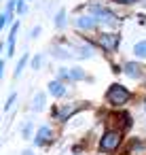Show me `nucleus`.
Returning <instances> with one entry per match:
<instances>
[{"instance_id": "obj_12", "label": "nucleus", "mask_w": 146, "mask_h": 155, "mask_svg": "<svg viewBox=\"0 0 146 155\" xmlns=\"http://www.w3.org/2000/svg\"><path fill=\"white\" fill-rule=\"evenodd\" d=\"M28 58H30L28 53H26V55H21V60L17 62V68H15L13 77H19V74H21V70H24V68H26V64H28Z\"/></svg>"}, {"instance_id": "obj_21", "label": "nucleus", "mask_w": 146, "mask_h": 155, "mask_svg": "<svg viewBox=\"0 0 146 155\" xmlns=\"http://www.w3.org/2000/svg\"><path fill=\"white\" fill-rule=\"evenodd\" d=\"M116 2H121V5H133L135 0H116Z\"/></svg>"}, {"instance_id": "obj_9", "label": "nucleus", "mask_w": 146, "mask_h": 155, "mask_svg": "<svg viewBox=\"0 0 146 155\" xmlns=\"http://www.w3.org/2000/svg\"><path fill=\"white\" fill-rule=\"evenodd\" d=\"M49 94H53V96L62 98V96L66 94V87H64V83H62V81H51V83H49Z\"/></svg>"}, {"instance_id": "obj_8", "label": "nucleus", "mask_w": 146, "mask_h": 155, "mask_svg": "<svg viewBox=\"0 0 146 155\" xmlns=\"http://www.w3.org/2000/svg\"><path fill=\"white\" fill-rule=\"evenodd\" d=\"M123 72L127 74V77H131V79H138L142 72H144V68H142V64H135V62H127L125 66H123Z\"/></svg>"}, {"instance_id": "obj_22", "label": "nucleus", "mask_w": 146, "mask_h": 155, "mask_svg": "<svg viewBox=\"0 0 146 155\" xmlns=\"http://www.w3.org/2000/svg\"><path fill=\"white\" fill-rule=\"evenodd\" d=\"M2 70H5V60H0V79H2Z\"/></svg>"}, {"instance_id": "obj_25", "label": "nucleus", "mask_w": 146, "mask_h": 155, "mask_svg": "<svg viewBox=\"0 0 146 155\" xmlns=\"http://www.w3.org/2000/svg\"><path fill=\"white\" fill-rule=\"evenodd\" d=\"M144 85H146V83H144Z\"/></svg>"}, {"instance_id": "obj_19", "label": "nucleus", "mask_w": 146, "mask_h": 155, "mask_svg": "<svg viewBox=\"0 0 146 155\" xmlns=\"http://www.w3.org/2000/svg\"><path fill=\"white\" fill-rule=\"evenodd\" d=\"M40 64H43V58H40V55H36V58L32 60V68H34V70H38V68H40Z\"/></svg>"}, {"instance_id": "obj_2", "label": "nucleus", "mask_w": 146, "mask_h": 155, "mask_svg": "<svg viewBox=\"0 0 146 155\" xmlns=\"http://www.w3.org/2000/svg\"><path fill=\"white\" fill-rule=\"evenodd\" d=\"M121 144V132H106L104 136H102V140H100V151H104V153H110V151H114L116 147Z\"/></svg>"}, {"instance_id": "obj_11", "label": "nucleus", "mask_w": 146, "mask_h": 155, "mask_svg": "<svg viewBox=\"0 0 146 155\" xmlns=\"http://www.w3.org/2000/svg\"><path fill=\"white\" fill-rule=\"evenodd\" d=\"M43 106H45V94H36L32 102V110H40Z\"/></svg>"}, {"instance_id": "obj_6", "label": "nucleus", "mask_w": 146, "mask_h": 155, "mask_svg": "<svg viewBox=\"0 0 146 155\" xmlns=\"http://www.w3.org/2000/svg\"><path fill=\"white\" fill-rule=\"evenodd\" d=\"M100 45L108 51H114L119 45V34H102L100 36Z\"/></svg>"}, {"instance_id": "obj_3", "label": "nucleus", "mask_w": 146, "mask_h": 155, "mask_svg": "<svg viewBox=\"0 0 146 155\" xmlns=\"http://www.w3.org/2000/svg\"><path fill=\"white\" fill-rule=\"evenodd\" d=\"M91 15H95L97 17V21H106V24H116V17H114V13H110L108 9H104V7H91Z\"/></svg>"}, {"instance_id": "obj_18", "label": "nucleus", "mask_w": 146, "mask_h": 155, "mask_svg": "<svg viewBox=\"0 0 146 155\" xmlns=\"http://www.w3.org/2000/svg\"><path fill=\"white\" fill-rule=\"evenodd\" d=\"M15 100H17V94H11V98L7 100V104H5V110H9L13 104H15Z\"/></svg>"}, {"instance_id": "obj_17", "label": "nucleus", "mask_w": 146, "mask_h": 155, "mask_svg": "<svg viewBox=\"0 0 146 155\" xmlns=\"http://www.w3.org/2000/svg\"><path fill=\"white\" fill-rule=\"evenodd\" d=\"M28 11V7H26V0H17V13L19 15H24Z\"/></svg>"}, {"instance_id": "obj_13", "label": "nucleus", "mask_w": 146, "mask_h": 155, "mask_svg": "<svg viewBox=\"0 0 146 155\" xmlns=\"http://www.w3.org/2000/svg\"><path fill=\"white\" fill-rule=\"evenodd\" d=\"M133 53L138 58H146V41H140L135 47H133Z\"/></svg>"}, {"instance_id": "obj_15", "label": "nucleus", "mask_w": 146, "mask_h": 155, "mask_svg": "<svg viewBox=\"0 0 146 155\" xmlns=\"http://www.w3.org/2000/svg\"><path fill=\"white\" fill-rule=\"evenodd\" d=\"M55 26H57V28H64V26H66V11H64V9L55 15Z\"/></svg>"}, {"instance_id": "obj_7", "label": "nucleus", "mask_w": 146, "mask_h": 155, "mask_svg": "<svg viewBox=\"0 0 146 155\" xmlns=\"http://www.w3.org/2000/svg\"><path fill=\"white\" fill-rule=\"evenodd\" d=\"M17 32H19V21H15V24L11 26L9 43H7V55H13V53H15V38H17Z\"/></svg>"}, {"instance_id": "obj_1", "label": "nucleus", "mask_w": 146, "mask_h": 155, "mask_svg": "<svg viewBox=\"0 0 146 155\" xmlns=\"http://www.w3.org/2000/svg\"><path fill=\"white\" fill-rule=\"evenodd\" d=\"M129 98H131L129 89H125V87H123V85H119V83H112V85H110V89H108V94H106V100H108L110 104H114V106L129 102Z\"/></svg>"}, {"instance_id": "obj_10", "label": "nucleus", "mask_w": 146, "mask_h": 155, "mask_svg": "<svg viewBox=\"0 0 146 155\" xmlns=\"http://www.w3.org/2000/svg\"><path fill=\"white\" fill-rule=\"evenodd\" d=\"M68 77H70L72 81H83L87 74H85V70H83V68H72V70L68 72Z\"/></svg>"}, {"instance_id": "obj_23", "label": "nucleus", "mask_w": 146, "mask_h": 155, "mask_svg": "<svg viewBox=\"0 0 146 155\" xmlns=\"http://www.w3.org/2000/svg\"><path fill=\"white\" fill-rule=\"evenodd\" d=\"M2 49H5V45H2V43H0V51H2Z\"/></svg>"}, {"instance_id": "obj_16", "label": "nucleus", "mask_w": 146, "mask_h": 155, "mask_svg": "<svg viewBox=\"0 0 146 155\" xmlns=\"http://www.w3.org/2000/svg\"><path fill=\"white\" fill-rule=\"evenodd\" d=\"M21 136H24V138H30V136H32V121H26V123H24Z\"/></svg>"}, {"instance_id": "obj_24", "label": "nucleus", "mask_w": 146, "mask_h": 155, "mask_svg": "<svg viewBox=\"0 0 146 155\" xmlns=\"http://www.w3.org/2000/svg\"><path fill=\"white\" fill-rule=\"evenodd\" d=\"M24 155H32V153H30V151H26V153H24Z\"/></svg>"}, {"instance_id": "obj_14", "label": "nucleus", "mask_w": 146, "mask_h": 155, "mask_svg": "<svg viewBox=\"0 0 146 155\" xmlns=\"http://www.w3.org/2000/svg\"><path fill=\"white\" fill-rule=\"evenodd\" d=\"M11 19H13V15H11V13H7V11L0 13V30H2L5 26H9V24H11Z\"/></svg>"}, {"instance_id": "obj_5", "label": "nucleus", "mask_w": 146, "mask_h": 155, "mask_svg": "<svg viewBox=\"0 0 146 155\" xmlns=\"http://www.w3.org/2000/svg\"><path fill=\"white\" fill-rule=\"evenodd\" d=\"M51 140H53V132H51V127H49V125H43V127L38 130L34 142H36L38 147H43V144H47V142H51Z\"/></svg>"}, {"instance_id": "obj_4", "label": "nucleus", "mask_w": 146, "mask_h": 155, "mask_svg": "<svg viewBox=\"0 0 146 155\" xmlns=\"http://www.w3.org/2000/svg\"><path fill=\"white\" fill-rule=\"evenodd\" d=\"M76 26H78L81 30H93V28L97 26V17H95V15H91V13L81 15V17L76 19Z\"/></svg>"}, {"instance_id": "obj_20", "label": "nucleus", "mask_w": 146, "mask_h": 155, "mask_svg": "<svg viewBox=\"0 0 146 155\" xmlns=\"http://www.w3.org/2000/svg\"><path fill=\"white\" fill-rule=\"evenodd\" d=\"M38 34H40V26H36V28H34V30L30 32V38H36Z\"/></svg>"}]
</instances>
